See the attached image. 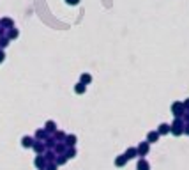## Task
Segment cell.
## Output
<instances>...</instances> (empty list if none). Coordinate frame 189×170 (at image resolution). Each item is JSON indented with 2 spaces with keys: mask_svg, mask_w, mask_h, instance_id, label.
Wrapping results in <instances>:
<instances>
[{
  "mask_svg": "<svg viewBox=\"0 0 189 170\" xmlns=\"http://www.w3.org/2000/svg\"><path fill=\"white\" fill-rule=\"evenodd\" d=\"M42 170H44V168H42Z\"/></svg>",
  "mask_w": 189,
  "mask_h": 170,
  "instance_id": "obj_32",
  "label": "cell"
},
{
  "mask_svg": "<svg viewBox=\"0 0 189 170\" xmlns=\"http://www.w3.org/2000/svg\"><path fill=\"white\" fill-rule=\"evenodd\" d=\"M171 112H173V115H177V117H182L184 113H186L184 103H173V105H171Z\"/></svg>",
  "mask_w": 189,
  "mask_h": 170,
  "instance_id": "obj_2",
  "label": "cell"
},
{
  "mask_svg": "<svg viewBox=\"0 0 189 170\" xmlns=\"http://www.w3.org/2000/svg\"><path fill=\"white\" fill-rule=\"evenodd\" d=\"M55 152L57 154H65V151H67V145H65V142H57L55 147Z\"/></svg>",
  "mask_w": 189,
  "mask_h": 170,
  "instance_id": "obj_10",
  "label": "cell"
},
{
  "mask_svg": "<svg viewBox=\"0 0 189 170\" xmlns=\"http://www.w3.org/2000/svg\"><path fill=\"white\" fill-rule=\"evenodd\" d=\"M170 131H171L173 135H177V136H179V135H182L184 133V122L180 119H177L175 122L170 126Z\"/></svg>",
  "mask_w": 189,
  "mask_h": 170,
  "instance_id": "obj_1",
  "label": "cell"
},
{
  "mask_svg": "<svg viewBox=\"0 0 189 170\" xmlns=\"http://www.w3.org/2000/svg\"><path fill=\"white\" fill-rule=\"evenodd\" d=\"M4 60H6V51H4V50H0V64L4 62Z\"/></svg>",
  "mask_w": 189,
  "mask_h": 170,
  "instance_id": "obj_27",
  "label": "cell"
},
{
  "mask_svg": "<svg viewBox=\"0 0 189 170\" xmlns=\"http://www.w3.org/2000/svg\"><path fill=\"white\" fill-rule=\"evenodd\" d=\"M46 158H44V154H37L35 156V160H34V165H35V168L37 170H42L44 167H46Z\"/></svg>",
  "mask_w": 189,
  "mask_h": 170,
  "instance_id": "obj_3",
  "label": "cell"
},
{
  "mask_svg": "<svg viewBox=\"0 0 189 170\" xmlns=\"http://www.w3.org/2000/svg\"><path fill=\"white\" fill-rule=\"evenodd\" d=\"M157 133H159V135L170 133V126H168V124H161V126H159V129H157Z\"/></svg>",
  "mask_w": 189,
  "mask_h": 170,
  "instance_id": "obj_25",
  "label": "cell"
},
{
  "mask_svg": "<svg viewBox=\"0 0 189 170\" xmlns=\"http://www.w3.org/2000/svg\"><path fill=\"white\" fill-rule=\"evenodd\" d=\"M57 168H58V165H57L55 161H48L46 167H44V170H57Z\"/></svg>",
  "mask_w": 189,
  "mask_h": 170,
  "instance_id": "obj_26",
  "label": "cell"
},
{
  "mask_svg": "<svg viewBox=\"0 0 189 170\" xmlns=\"http://www.w3.org/2000/svg\"><path fill=\"white\" fill-rule=\"evenodd\" d=\"M32 149H34L37 154H42L44 151H46V145H44V142H41V140H35L34 142V145H32Z\"/></svg>",
  "mask_w": 189,
  "mask_h": 170,
  "instance_id": "obj_4",
  "label": "cell"
},
{
  "mask_svg": "<svg viewBox=\"0 0 189 170\" xmlns=\"http://www.w3.org/2000/svg\"><path fill=\"white\" fill-rule=\"evenodd\" d=\"M44 129L48 131V135H49V133H55V131H57V124H55V120H48V122L44 124Z\"/></svg>",
  "mask_w": 189,
  "mask_h": 170,
  "instance_id": "obj_13",
  "label": "cell"
},
{
  "mask_svg": "<svg viewBox=\"0 0 189 170\" xmlns=\"http://www.w3.org/2000/svg\"><path fill=\"white\" fill-rule=\"evenodd\" d=\"M55 163L58 165V167H60V165H65V163H67V156H65V154H57Z\"/></svg>",
  "mask_w": 189,
  "mask_h": 170,
  "instance_id": "obj_20",
  "label": "cell"
},
{
  "mask_svg": "<svg viewBox=\"0 0 189 170\" xmlns=\"http://www.w3.org/2000/svg\"><path fill=\"white\" fill-rule=\"evenodd\" d=\"M6 30H7V28L0 27V37H4V35H6Z\"/></svg>",
  "mask_w": 189,
  "mask_h": 170,
  "instance_id": "obj_29",
  "label": "cell"
},
{
  "mask_svg": "<svg viewBox=\"0 0 189 170\" xmlns=\"http://www.w3.org/2000/svg\"><path fill=\"white\" fill-rule=\"evenodd\" d=\"M184 106H186V108L189 110V101H186V103H184Z\"/></svg>",
  "mask_w": 189,
  "mask_h": 170,
  "instance_id": "obj_31",
  "label": "cell"
},
{
  "mask_svg": "<svg viewBox=\"0 0 189 170\" xmlns=\"http://www.w3.org/2000/svg\"><path fill=\"white\" fill-rule=\"evenodd\" d=\"M0 27H4V28L14 27V20L13 18H2V20H0Z\"/></svg>",
  "mask_w": 189,
  "mask_h": 170,
  "instance_id": "obj_11",
  "label": "cell"
},
{
  "mask_svg": "<svg viewBox=\"0 0 189 170\" xmlns=\"http://www.w3.org/2000/svg\"><path fill=\"white\" fill-rule=\"evenodd\" d=\"M9 42H11L9 37H6V35H4V37H0V50H6L7 46H9Z\"/></svg>",
  "mask_w": 189,
  "mask_h": 170,
  "instance_id": "obj_22",
  "label": "cell"
},
{
  "mask_svg": "<svg viewBox=\"0 0 189 170\" xmlns=\"http://www.w3.org/2000/svg\"><path fill=\"white\" fill-rule=\"evenodd\" d=\"M138 156V149H134V147H129L126 151V158L127 160H131V158H136Z\"/></svg>",
  "mask_w": 189,
  "mask_h": 170,
  "instance_id": "obj_17",
  "label": "cell"
},
{
  "mask_svg": "<svg viewBox=\"0 0 189 170\" xmlns=\"http://www.w3.org/2000/svg\"><path fill=\"white\" fill-rule=\"evenodd\" d=\"M46 136H48V131H46V129H37V131H35V140H41V142H44L46 140Z\"/></svg>",
  "mask_w": 189,
  "mask_h": 170,
  "instance_id": "obj_12",
  "label": "cell"
},
{
  "mask_svg": "<svg viewBox=\"0 0 189 170\" xmlns=\"http://www.w3.org/2000/svg\"><path fill=\"white\" fill-rule=\"evenodd\" d=\"M148 151H150V144L148 142H141L138 145V156H145Z\"/></svg>",
  "mask_w": 189,
  "mask_h": 170,
  "instance_id": "obj_5",
  "label": "cell"
},
{
  "mask_svg": "<svg viewBox=\"0 0 189 170\" xmlns=\"http://www.w3.org/2000/svg\"><path fill=\"white\" fill-rule=\"evenodd\" d=\"M80 82H81V83H85V85H89L92 82V76L89 75V73H83V75L80 76Z\"/></svg>",
  "mask_w": 189,
  "mask_h": 170,
  "instance_id": "obj_21",
  "label": "cell"
},
{
  "mask_svg": "<svg viewBox=\"0 0 189 170\" xmlns=\"http://www.w3.org/2000/svg\"><path fill=\"white\" fill-rule=\"evenodd\" d=\"M44 158H46V161H55L57 160V152H55V149H46L44 152Z\"/></svg>",
  "mask_w": 189,
  "mask_h": 170,
  "instance_id": "obj_6",
  "label": "cell"
},
{
  "mask_svg": "<svg viewBox=\"0 0 189 170\" xmlns=\"http://www.w3.org/2000/svg\"><path fill=\"white\" fill-rule=\"evenodd\" d=\"M127 163V158H126V154H122V156H117V160H115V165L117 167H124Z\"/></svg>",
  "mask_w": 189,
  "mask_h": 170,
  "instance_id": "obj_19",
  "label": "cell"
},
{
  "mask_svg": "<svg viewBox=\"0 0 189 170\" xmlns=\"http://www.w3.org/2000/svg\"><path fill=\"white\" fill-rule=\"evenodd\" d=\"M65 156H67V160L76 158V149H74V147H67V151H65Z\"/></svg>",
  "mask_w": 189,
  "mask_h": 170,
  "instance_id": "obj_24",
  "label": "cell"
},
{
  "mask_svg": "<svg viewBox=\"0 0 189 170\" xmlns=\"http://www.w3.org/2000/svg\"><path fill=\"white\" fill-rule=\"evenodd\" d=\"M18 35H20V30H18V28L11 27V28H7V30H6V37H9L11 41H13V39H16Z\"/></svg>",
  "mask_w": 189,
  "mask_h": 170,
  "instance_id": "obj_7",
  "label": "cell"
},
{
  "mask_svg": "<svg viewBox=\"0 0 189 170\" xmlns=\"http://www.w3.org/2000/svg\"><path fill=\"white\" fill-rule=\"evenodd\" d=\"M34 142H35V138H32V136H23V138H21V145L25 149H32Z\"/></svg>",
  "mask_w": 189,
  "mask_h": 170,
  "instance_id": "obj_8",
  "label": "cell"
},
{
  "mask_svg": "<svg viewBox=\"0 0 189 170\" xmlns=\"http://www.w3.org/2000/svg\"><path fill=\"white\" fill-rule=\"evenodd\" d=\"M159 136H161V135L157 133V131H150V133L147 135V142L148 144H154V142L159 140Z\"/></svg>",
  "mask_w": 189,
  "mask_h": 170,
  "instance_id": "obj_14",
  "label": "cell"
},
{
  "mask_svg": "<svg viewBox=\"0 0 189 170\" xmlns=\"http://www.w3.org/2000/svg\"><path fill=\"white\" fill-rule=\"evenodd\" d=\"M65 145L67 147H74L76 145V142H78V138H76V135H65Z\"/></svg>",
  "mask_w": 189,
  "mask_h": 170,
  "instance_id": "obj_9",
  "label": "cell"
},
{
  "mask_svg": "<svg viewBox=\"0 0 189 170\" xmlns=\"http://www.w3.org/2000/svg\"><path fill=\"white\" fill-rule=\"evenodd\" d=\"M65 2H67L69 6H78V4H80V0H65Z\"/></svg>",
  "mask_w": 189,
  "mask_h": 170,
  "instance_id": "obj_28",
  "label": "cell"
},
{
  "mask_svg": "<svg viewBox=\"0 0 189 170\" xmlns=\"http://www.w3.org/2000/svg\"><path fill=\"white\" fill-rule=\"evenodd\" d=\"M184 133L189 135V124H187V126H184Z\"/></svg>",
  "mask_w": 189,
  "mask_h": 170,
  "instance_id": "obj_30",
  "label": "cell"
},
{
  "mask_svg": "<svg viewBox=\"0 0 189 170\" xmlns=\"http://www.w3.org/2000/svg\"><path fill=\"white\" fill-rule=\"evenodd\" d=\"M136 170H150V165H148V161H145L141 158L140 161H138V165H136Z\"/></svg>",
  "mask_w": 189,
  "mask_h": 170,
  "instance_id": "obj_16",
  "label": "cell"
},
{
  "mask_svg": "<svg viewBox=\"0 0 189 170\" xmlns=\"http://www.w3.org/2000/svg\"><path fill=\"white\" fill-rule=\"evenodd\" d=\"M53 136H55L57 142H64V140H65V133H64V131H58V129L53 133Z\"/></svg>",
  "mask_w": 189,
  "mask_h": 170,
  "instance_id": "obj_23",
  "label": "cell"
},
{
  "mask_svg": "<svg viewBox=\"0 0 189 170\" xmlns=\"http://www.w3.org/2000/svg\"><path fill=\"white\" fill-rule=\"evenodd\" d=\"M85 91H87V85L81 83V82L74 85V92H76V94H85Z\"/></svg>",
  "mask_w": 189,
  "mask_h": 170,
  "instance_id": "obj_18",
  "label": "cell"
},
{
  "mask_svg": "<svg viewBox=\"0 0 189 170\" xmlns=\"http://www.w3.org/2000/svg\"><path fill=\"white\" fill-rule=\"evenodd\" d=\"M44 145H46V149H53L57 145V140H55V136H46V140H44Z\"/></svg>",
  "mask_w": 189,
  "mask_h": 170,
  "instance_id": "obj_15",
  "label": "cell"
}]
</instances>
